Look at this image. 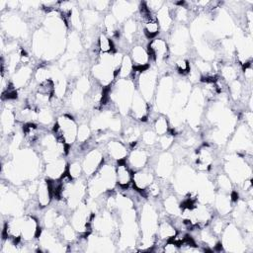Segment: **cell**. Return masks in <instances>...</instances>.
<instances>
[{
  "instance_id": "cell-1",
  "label": "cell",
  "mask_w": 253,
  "mask_h": 253,
  "mask_svg": "<svg viewBox=\"0 0 253 253\" xmlns=\"http://www.w3.org/2000/svg\"><path fill=\"white\" fill-rule=\"evenodd\" d=\"M42 157L33 149L20 148L13 153L12 159L3 165L2 173L7 181L21 186L26 181L35 180L41 172Z\"/></svg>"
},
{
  "instance_id": "cell-2",
  "label": "cell",
  "mask_w": 253,
  "mask_h": 253,
  "mask_svg": "<svg viewBox=\"0 0 253 253\" xmlns=\"http://www.w3.org/2000/svg\"><path fill=\"white\" fill-rule=\"evenodd\" d=\"M135 87V82L132 78H118L109 87V92H106V102L110 100L121 115H128L132 98L136 91Z\"/></svg>"
},
{
  "instance_id": "cell-3",
  "label": "cell",
  "mask_w": 253,
  "mask_h": 253,
  "mask_svg": "<svg viewBox=\"0 0 253 253\" xmlns=\"http://www.w3.org/2000/svg\"><path fill=\"white\" fill-rule=\"evenodd\" d=\"M252 163L248 161L246 155L239 153H229L224 157V173L231 180L233 185L241 186L244 181L251 179Z\"/></svg>"
},
{
  "instance_id": "cell-4",
  "label": "cell",
  "mask_w": 253,
  "mask_h": 253,
  "mask_svg": "<svg viewBox=\"0 0 253 253\" xmlns=\"http://www.w3.org/2000/svg\"><path fill=\"white\" fill-rule=\"evenodd\" d=\"M198 174L189 165H180L172 175L173 187L180 195H196Z\"/></svg>"
},
{
  "instance_id": "cell-5",
  "label": "cell",
  "mask_w": 253,
  "mask_h": 253,
  "mask_svg": "<svg viewBox=\"0 0 253 253\" xmlns=\"http://www.w3.org/2000/svg\"><path fill=\"white\" fill-rule=\"evenodd\" d=\"M52 132L67 146L73 145L77 141L78 124L71 115L62 114L55 119Z\"/></svg>"
},
{
  "instance_id": "cell-6",
  "label": "cell",
  "mask_w": 253,
  "mask_h": 253,
  "mask_svg": "<svg viewBox=\"0 0 253 253\" xmlns=\"http://www.w3.org/2000/svg\"><path fill=\"white\" fill-rule=\"evenodd\" d=\"M175 90V80L170 75L162 76L157 83L154 101L157 112L161 115L168 114Z\"/></svg>"
},
{
  "instance_id": "cell-7",
  "label": "cell",
  "mask_w": 253,
  "mask_h": 253,
  "mask_svg": "<svg viewBox=\"0 0 253 253\" xmlns=\"http://www.w3.org/2000/svg\"><path fill=\"white\" fill-rule=\"evenodd\" d=\"M135 86L136 91L148 102L150 103L154 100L155 91L158 83V71L154 67H147L142 71H137Z\"/></svg>"
},
{
  "instance_id": "cell-8",
  "label": "cell",
  "mask_w": 253,
  "mask_h": 253,
  "mask_svg": "<svg viewBox=\"0 0 253 253\" xmlns=\"http://www.w3.org/2000/svg\"><path fill=\"white\" fill-rule=\"evenodd\" d=\"M220 235V244L224 251L241 253L246 250L244 234L236 224L228 222Z\"/></svg>"
},
{
  "instance_id": "cell-9",
  "label": "cell",
  "mask_w": 253,
  "mask_h": 253,
  "mask_svg": "<svg viewBox=\"0 0 253 253\" xmlns=\"http://www.w3.org/2000/svg\"><path fill=\"white\" fill-rule=\"evenodd\" d=\"M231 139L227 142L230 153L251 155L252 150V129L242 124L234 129Z\"/></svg>"
},
{
  "instance_id": "cell-10",
  "label": "cell",
  "mask_w": 253,
  "mask_h": 253,
  "mask_svg": "<svg viewBox=\"0 0 253 253\" xmlns=\"http://www.w3.org/2000/svg\"><path fill=\"white\" fill-rule=\"evenodd\" d=\"M170 41L168 42L170 52L177 57L183 56L189 49L191 35L185 25H178L170 31Z\"/></svg>"
},
{
  "instance_id": "cell-11",
  "label": "cell",
  "mask_w": 253,
  "mask_h": 253,
  "mask_svg": "<svg viewBox=\"0 0 253 253\" xmlns=\"http://www.w3.org/2000/svg\"><path fill=\"white\" fill-rule=\"evenodd\" d=\"M93 214L94 212L91 211L85 200L72 211L69 223L73 226L78 234H84L87 236L88 230L91 229V219Z\"/></svg>"
},
{
  "instance_id": "cell-12",
  "label": "cell",
  "mask_w": 253,
  "mask_h": 253,
  "mask_svg": "<svg viewBox=\"0 0 253 253\" xmlns=\"http://www.w3.org/2000/svg\"><path fill=\"white\" fill-rule=\"evenodd\" d=\"M25 202L19 197L18 193L8 190V186L4 189L2 184L1 190V212L10 216H21L24 212Z\"/></svg>"
},
{
  "instance_id": "cell-13",
  "label": "cell",
  "mask_w": 253,
  "mask_h": 253,
  "mask_svg": "<svg viewBox=\"0 0 253 253\" xmlns=\"http://www.w3.org/2000/svg\"><path fill=\"white\" fill-rule=\"evenodd\" d=\"M1 26L2 31L11 38H24L27 33V25L21 16L8 11L1 16Z\"/></svg>"
},
{
  "instance_id": "cell-14",
  "label": "cell",
  "mask_w": 253,
  "mask_h": 253,
  "mask_svg": "<svg viewBox=\"0 0 253 253\" xmlns=\"http://www.w3.org/2000/svg\"><path fill=\"white\" fill-rule=\"evenodd\" d=\"M104 162H105L104 152L98 147L91 148L84 154L81 160L83 174L88 178L91 177L99 170V168L102 166Z\"/></svg>"
},
{
  "instance_id": "cell-15",
  "label": "cell",
  "mask_w": 253,
  "mask_h": 253,
  "mask_svg": "<svg viewBox=\"0 0 253 253\" xmlns=\"http://www.w3.org/2000/svg\"><path fill=\"white\" fill-rule=\"evenodd\" d=\"M147 50L150 58L157 64L161 65L165 63L170 55V49L168 42L164 38L156 37L149 41L147 43Z\"/></svg>"
},
{
  "instance_id": "cell-16",
  "label": "cell",
  "mask_w": 253,
  "mask_h": 253,
  "mask_svg": "<svg viewBox=\"0 0 253 253\" xmlns=\"http://www.w3.org/2000/svg\"><path fill=\"white\" fill-rule=\"evenodd\" d=\"M214 159L213 147L209 143H205L199 146L195 151L194 164L200 172H208L212 168Z\"/></svg>"
},
{
  "instance_id": "cell-17",
  "label": "cell",
  "mask_w": 253,
  "mask_h": 253,
  "mask_svg": "<svg viewBox=\"0 0 253 253\" xmlns=\"http://www.w3.org/2000/svg\"><path fill=\"white\" fill-rule=\"evenodd\" d=\"M153 170L160 179H168L169 177H172L175 170V157L173 153L168 150L161 151L157 156Z\"/></svg>"
},
{
  "instance_id": "cell-18",
  "label": "cell",
  "mask_w": 253,
  "mask_h": 253,
  "mask_svg": "<svg viewBox=\"0 0 253 253\" xmlns=\"http://www.w3.org/2000/svg\"><path fill=\"white\" fill-rule=\"evenodd\" d=\"M150 159V153L146 147L137 146L136 144L132 146V149L128 152L126 159L127 165L132 171L144 168L147 166Z\"/></svg>"
},
{
  "instance_id": "cell-19",
  "label": "cell",
  "mask_w": 253,
  "mask_h": 253,
  "mask_svg": "<svg viewBox=\"0 0 253 253\" xmlns=\"http://www.w3.org/2000/svg\"><path fill=\"white\" fill-rule=\"evenodd\" d=\"M139 4L131 1H116L111 4V13L119 23H124L132 18V15L138 10Z\"/></svg>"
},
{
  "instance_id": "cell-20",
  "label": "cell",
  "mask_w": 253,
  "mask_h": 253,
  "mask_svg": "<svg viewBox=\"0 0 253 253\" xmlns=\"http://www.w3.org/2000/svg\"><path fill=\"white\" fill-rule=\"evenodd\" d=\"M154 170L145 166L144 168L132 172V187L138 193H144L150 184L155 180Z\"/></svg>"
},
{
  "instance_id": "cell-21",
  "label": "cell",
  "mask_w": 253,
  "mask_h": 253,
  "mask_svg": "<svg viewBox=\"0 0 253 253\" xmlns=\"http://www.w3.org/2000/svg\"><path fill=\"white\" fill-rule=\"evenodd\" d=\"M34 68L31 64H22L11 75V84L15 90L27 88L34 79Z\"/></svg>"
},
{
  "instance_id": "cell-22",
  "label": "cell",
  "mask_w": 253,
  "mask_h": 253,
  "mask_svg": "<svg viewBox=\"0 0 253 253\" xmlns=\"http://www.w3.org/2000/svg\"><path fill=\"white\" fill-rule=\"evenodd\" d=\"M42 228L38 218L31 214L23 215L22 221V237L21 240L24 242H33L36 238L38 239Z\"/></svg>"
},
{
  "instance_id": "cell-23",
  "label": "cell",
  "mask_w": 253,
  "mask_h": 253,
  "mask_svg": "<svg viewBox=\"0 0 253 253\" xmlns=\"http://www.w3.org/2000/svg\"><path fill=\"white\" fill-rule=\"evenodd\" d=\"M128 115L137 122H145L148 119L149 103L137 91L133 95Z\"/></svg>"
},
{
  "instance_id": "cell-24",
  "label": "cell",
  "mask_w": 253,
  "mask_h": 253,
  "mask_svg": "<svg viewBox=\"0 0 253 253\" xmlns=\"http://www.w3.org/2000/svg\"><path fill=\"white\" fill-rule=\"evenodd\" d=\"M129 56L131 58L135 71H142L149 67L151 58L147 50V47H145L142 43L134 44L130 48Z\"/></svg>"
},
{
  "instance_id": "cell-25",
  "label": "cell",
  "mask_w": 253,
  "mask_h": 253,
  "mask_svg": "<svg viewBox=\"0 0 253 253\" xmlns=\"http://www.w3.org/2000/svg\"><path fill=\"white\" fill-rule=\"evenodd\" d=\"M105 148L108 157L116 162L126 160L129 152L127 145L123 140L117 138L109 139L105 144Z\"/></svg>"
},
{
  "instance_id": "cell-26",
  "label": "cell",
  "mask_w": 253,
  "mask_h": 253,
  "mask_svg": "<svg viewBox=\"0 0 253 253\" xmlns=\"http://www.w3.org/2000/svg\"><path fill=\"white\" fill-rule=\"evenodd\" d=\"M67 161L65 158L59 157L50 162L44 163L43 174L47 180H59L61 179L67 171Z\"/></svg>"
},
{
  "instance_id": "cell-27",
  "label": "cell",
  "mask_w": 253,
  "mask_h": 253,
  "mask_svg": "<svg viewBox=\"0 0 253 253\" xmlns=\"http://www.w3.org/2000/svg\"><path fill=\"white\" fill-rule=\"evenodd\" d=\"M173 7H174V3H173ZM173 7L170 6L169 2H164V5L155 14L161 32H164V33L170 32L174 26Z\"/></svg>"
},
{
  "instance_id": "cell-28",
  "label": "cell",
  "mask_w": 253,
  "mask_h": 253,
  "mask_svg": "<svg viewBox=\"0 0 253 253\" xmlns=\"http://www.w3.org/2000/svg\"><path fill=\"white\" fill-rule=\"evenodd\" d=\"M233 201L231 198L230 194L222 193L217 191L215 193L212 205L214 207L215 211L220 215V216H225L229 214L232 210H233Z\"/></svg>"
},
{
  "instance_id": "cell-29",
  "label": "cell",
  "mask_w": 253,
  "mask_h": 253,
  "mask_svg": "<svg viewBox=\"0 0 253 253\" xmlns=\"http://www.w3.org/2000/svg\"><path fill=\"white\" fill-rule=\"evenodd\" d=\"M116 179L117 185L122 189H127L132 182V170L127 165L126 161H120L116 164Z\"/></svg>"
},
{
  "instance_id": "cell-30",
  "label": "cell",
  "mask_w": 253,
  "mask_h": 253,
  "mask_svg": "<svg viewBox=\"0 0 253 253\" xmlns=\"http://www.w3.org/2000/svg\"><path fill=\"white\" fill-rule=\"evenodd\" d=\"M35 196L37 206L40 209H44L50 205L52 200V194L47 179H42L39 181V186Z\"/></svg>"
},
{
  "instance_id": "cell-31",
  "label": "cell",
  "mask_w": 253,
  "mask_h": 253,
  "mask_svg": "<svg viewBox=\"0 0 253 253\" xmlns=\"http://www.w3.org/2000/svg\"><path fill=\"white\" fill-rule=\"evenodd\" d=\"M177 228L174 225L173 221L169 220L168 218L159 219L157 230H156V239L159 241L166 242L171 240L177 233Z\"/></svg>"
},
{
  "instance_id": "cell-32",
  "label": "cell",
  "mask_w": 253,
  "mask_h": 253,
  "mask_svg": "<svg viewBox=\"0 0 253 253\" xmlns=\"http://www.w3.org/2000/svg\"><path fill=\"white\" fill-rule=\"evenodd\" d=\"M103 27H104V33L109 36L113 42L115 40H118L120 38V26H119V22L117 21V19L114 17V15L109 12L107 13L103 20Z\"/></svg>"
},
{
  "instance_id": "cell-33",
  "label": "cell",
  "mask_w": 253,
  "mask_h": 253,
  "mask_svg": "<svg viewBox=\"0 0 253 253\" xmlns=\"http://www.w3.org/2000/svg\"><path fill=\"white\" fill-rule=\"evenodd\" d=\"M141 133L142 131L138 125L130 124L126 126H123V132H122L123 141L126 145L134 146L138 142L139 138L141 137Z\"/></svg>"
},
{
  "instance_id": "cell-34",
  "label": "cell",
  "mask_w": 253,
  "mask_h": 253,
  "mask_svg": "<svg viewBox=\"0 0 253 253\" xmlns=\"http://www.w3.org/2000/svg\"><path fill=\"white\" fill-rule=\"evenodd\" d=\"M163 208L167 215L178 217L181 214V202L174 194H169L163 199Z\"/></svg>"
},
{
  "instance_id": "cell-35",
  "label": "cell",
  "mask_w": 253,
  "mask_h": 253,
  "mask_svg": "<svg viewBox=\"0 0 253 253\" xmlns=\"http://www.w3.org/2000/svg\"><path fill=\"white\" fill-rule=\"evenodd\" d=\"M238 67L232 62H226V63H220L219 64V72L221 77L227 84L231 81L238 79Z\"/></svg>"
},
{
  "instance_id": "cell-36",
  "label": "cell",
  "mask_w": 253,
  "mask_h": 253,
  "mask_svg": "<svg viewBox=\"0 0 253 253\" xmlns=\"http://www.w3.org/2000/svg\"><path fill=\"white\" fill-rule=\"evenodd\" d=\"M134 72V66L131 61V58L129 54L126 53L124 54L119 72H118V77L122 79H127V78H132Z\"/></svg>"
},
{
  "instance_id": "cell-37",
  "label": "cell",
  "mask_w": 253,
  "mask_h": 253,
  "mask_svg": "<svg viewBox=\"0 0 253 253\" xmlns=\"http://www.w3.org/2000/svg\"><path fill=\"white\" fill-rule=\"evenodd\" d=\"M138 24L135 21V19L130 18L124 22L123 24V35H124V40L126 42H131L132 40L135 39L136 33L138 31Z\"/></svg>"
},
{
  "instance_id": "cell-38",
  "label": "cell",
  "mask_w": 253,
  "mask_h": 253,
  "mask_svg": "<svg viewBox=\"0 0 253 253\" xmlns=\"http://www.w3.org/2000/svg\"><path fill=\"white\" fill-rule=\"evenodd\" d=\"M97 47L100 53H108L116 50L113 40L103 31L97 37Z\"/></svg>"
},
{
  "instance_id": "cell-39",
  "label": "cell",
  "mask_w": 253,
  "mask_h": 253,
  "mask_svg": "<svg viewBox=\"0 0 253 253\" xmlns=\"http://www.w3.org/2000/svg\"><path fill=\"white\" fill-rule=\"evenodd\" d=\"M42 126H47L51 124H54V113L49 106L42 107L38 109V120Z\"/></svg>"
},
{
  "instance_id": "cell-40",
  "label": "cell",
  "mask_w": 253,
  "mask_h": 253,
  "mask_svg": "<svg viewBox=\"0 0 253 253\" xmlns=\"http://www.w3.org/2000/svg\"><path fill=\"white\" fill-rule=\"evenodd\" d=\"M81 14H82L84 28H87V29L94 28L98 24V22L100 20L99 12H97L94 9H92L91 7L87 8V9H84Z\"/></svg>"
},
{
  "instance_id": "cell-41",
  "label": "cell",
  "mask_w": 253,
  "mask_h": 253,
  "mask_svg": "<svg viewBox=\"0 0 253 253\" xmlns=\"http://www.w3.org/2000/svg\"><path fill=\"white\" fill-rule=\"evenodd\" d=\"M214 182L215 188H217L219 192L226 194H231L233 192V183L225 173L217 174Z\"/></svg>"
},
{
  "instance_id": "cell-42",
  "label": "cell",
  "mask_w": 253,
  "mask_h": 253,
  "mask_svg": "<svg viewBox=\"0 0 253 253\" xmlns=\"http://www.w3.org/2000/svg\"><path fill=\"white\" fill-rule=\"evenodd\" d=\"M153 130L158 136L167 133L170 130L169 119L165 115H158L153 121Z\"/></svg>"
},
{
  "instance_id": "cell-43",
  "label": "cell",
  "mask_w": 253,
  "mask_h": 253,
  "mask_svg": "<svg viewBox=\"0 0 253 253\" xmlns=\"http://www.w3.org/2000/svg\"><path fill=\"white\" fill-rule=\"evenodd\" d=\"M69 103L70 107L74 111H80L85 107L86 104V97L85 94L81 93L77 89H73L69 96Z\"/></svg>"
},
{
  "instance_id": "cell-44",
  "label": "cell",
  "mask_w": 253,
  "mask_h": 253,
  "mask_svg": "<svg viewBox=\"0 0 253 253\" xmlns=\"http://www.w3.org/2000/svg\"><path fill=\"white\" fill-rule=\"evenodd\" d=\"M60 237L65 243H73L77 241V231L73 228V226L70 223H66L64 226H62L60 229Z\"/></svg>"
},
{
  "instance_id": "cell-45",
  "label": "cell",
  "mask_w": 253,
  "mask_h": 253,
  "mask_svg": "<svg viewBox=\"0 0 253 253\" xmlns=\"http://www.w3.org/2000/svg\"><path fill=\"white\" fill-rule=\"evenodd\" d=\"M174 141H175V134L171 130H169L167 133L158 136V141L156 146L161 151H166L173 146Z\"/></svg>"
},
{
  "instance_id": "cell-46",
  "label": "cell",
  "mask_w": 253,
  "mask_h": 253,
  "mask_svg": "<svg viewBox=\"0 0 253 253\" xmlns=\"http://www.w3.org/2000/svg\"><path fill=\"white\" fill-rule=\"evenodd\" d=\"M140 139L142 145H144L145 147H152L156 146L158 141V135L155 133L153 129H146L142 131Z\"/></svg>"
},
{
  "instance_id": "cell-47",
  "label": "cell",
  "mask_w": 253,
  "mask_h": 253,
  "mask_svg": "<svg viewBox=\"0 0 253 253\" xmlns=\"http://www.w3.org/2000/svg\"><path fill=\"white\" fill-rule=\"evenodd\" d=\"M92 136V128L90 127L89 124L82 123L78 126V132H77V141L80 143H86L90 137Z\"/></svg>"
},
{
  "instance_id": "cell-48",
  "label": "cell",
  "mask_w": 253,
  "mask_h": 253,
  "mask_svg": "<svg viewBox=\"0 0 253 253\" xmlns=\"http://www.w3.org/2000/svg\"><path fill=\"white\" fill-rule=\"evenodd\" d=\"M66 174L73 180L81 178V176L83 174V169H82L81 162H79L78 160H73L72 162L68 163Z\"/></svg>"
},
{
  "instance_id": "cell-49",
  "label": "cell",
  "mask_w": 253,
  "mask_h": 253,
  "mask_svg": "<svg viewBox=\"0 0 253 253\" xmlns=\"http://www.w3.org/2000/svg\"><path fill=\"white\" fill-rule=\"evenodd\" d=\"M49 78H51V71L47 66L40 65L34 72V80L38 84H40Z\"/></svg>"
},
{
  "instance_id": "cell-50",
  "label": "cell",
  "mask_w": 253,
  "mask_h": 253,
  "mask_svg": "<svg viewBox=\"0 0 253 253\" xmlns=\"http://www.w3.org/2000/svg\"><path fill=\"white\" fill-rule=\"evenodd\" d=\"M174 68L179 74L188 75V73L191 69V64L187 58H185L184 56H181V57H177L175 59Z\"/></svg>"
},
{
  "instance_id": "cell-51",
  "label": "cell",
  "mask_w": 253,
  "mask_h": 253,
  "mask_svg": "<svg viewBox=\"0 0 253 253\" xmlns=\"http://www.w3.org/2000/svg\"><path fill=\"white\" fill-rule=\"evenodd\" d=\"M57 213L58 212L54 209H49L44 212L42 216V223L44 228H47V229L55 228V218Z\"/></svg>"
},
{
  "instance_id": "cell-52",
  "label": "cell",
  "mask_w": 253,
  "mask_h": 253,
  "mask_svg": "<svg viewBox=\"0 0 253 253\" xmlns=\"http://www.w3.org/2000/svg\"><path fill=\"white\" fill-rule=\"evenodd\" d=\"M75 89H77L78 91H80L83 94H86V93L89 94L92 89V83L86 75H82L76 80Z\"/></svg>"
},
{
  "instance_id": "cell-53",
  "label": "cell",
  "mask_w": 253,
  "mask_h": 253,
  "mask_svg": "<svg viewBox=\"0 0 253 253\" xmlns=\"http://www.w3.org/2000/svg\"><path fill=\"white\" fill-rule=\"evenodd\" d=\"M145 194L146 197H148L149 199H155L158 198L161 194V187L160 184L158 182H156L155 180L150 184V186L145 190V192L143 193Z\"/></svg>"
},
{
  "instance_id": "cell-54",
  "label": "cell",
  "mask_w": 253,
  "mask_h": 253,
  "mask_svg": "<svg viewBox=\"0 0 253 253\" xmlns=\"http://www.w3.org/2000/svg\"><path fill=\"white\" fill-rule=\"evenodd\" d=\"M111 4L112 2L110 1H93L90 2V7L94 10H96L97 12H101V11H106L109 8H111Z\"/></svg>"
},
{
  "instance_id": "cell-55",
  "label": "cell",
  "mask_w": 253,
  "mask_h": 253,
  "mask_svg": "<svg viewBox=\"0 0 253 253\" xmlns=\"http://www.w3.org/2000/svg\"><path fill=\"white\" fill-rule=\"evenodd\" d=\"M144 4L150 12H152L153 14H156L160 10V8L164 5V2L160 0H150V1L144 2Z\"/></svg>"
},
{
  "instance_id": "cell-56",
  "label": "cell",
  "mask_w": 253,
  "mask_h": 253,
  "mask_svg": "<svg viewBox=\"0 0 253 253\" xmlns=\"http://www.w3.org/2000/svg\"><path fill=\"white\" fill-rule=\"evenodd\" d=\"M161 251L162 252H166V253H176L180 251V247L178 244H176L174 241L172 240H168L166 241L162 247H161Z\"/></svg>"
}]
</instances>
